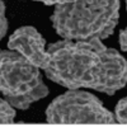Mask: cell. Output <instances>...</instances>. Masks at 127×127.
<instances>
[{
  "mask_svg": "<svg viewBox=\"0 0 127 127\" xmlns=\"http://www.w3.org/2000/svg\"><path fill=\"white\" fill-rule=\"evenodd\" d=\"M8 48L13 50L38 69H42L47 61L46 41L41 33L33 27H20L9 37Z\"/></svg>",
  "mask_w": 127,
  "mask_h": 127,
  "instance_id": "5b68a950",
  "label": "cell"
},
{
  "mask_svg": "<svg viewBox=\"0 0 127 127\" xmlns=\"http://www.w3.org/2000/svg\"><path fill=\"white\" fill-rule=\"evenodd\" d=\"M0 93L14 108L26 111L48 95L37 66L13 50H0Z\"/></svg>",
  "mask_w": 127,
  "mask_h": 127,
  "instance_id": "3957f363",
  "label": "cell"
},
{
  "mask_svg": "<svg viewBox=\"0 0 127 127\" xmlns=\"http://www.w3.org/2000/svg\"><path fill=\"white\" fill-rule=\"evenodd\" d=\"M120 19V0H74L56 4L51 22L64 39H105Z\"/></svg>",
  "mask_w": 127,
  "mask_h": 127,
  "instance_id": "7a4b0ae2",
  "label": "cell"
},
{
  "mask_svg": "<svg viewBox=\"0 0 127 127\" xmlns=\"http://www.w3.org/2000/svg\"><path fill=\"white\" fill-rule=\"evenodd\" d=\"M8 31V19L5 17V4L3 0H0V41L6 34Z\"/></svg>",
  "mask_w": 127,
  "mask_h": 127,
  "instance_id": "ba28073f",
  "label": "cell"
},
{
  "mask_svg": "<svg viewBox=\"0 0 127 127\" xmlns=\"http://www.w3.org/2000/svg\"><path fill=\"white\" fill-rule=\"evenodd\" d=\"M114 117L116 121L122 125H127V97L122 98L114 108Z\"/></svg>",
  "mask_w": 127,
  "mask_h": 127,
  "instance_id": "52a82bcc",
  "label": "cell"
},
{
  "mask_svg": "<svg viewBox=\"0 0 127 127\" xmlns=\"http://www.w3.org/2000/svg\"><path fill=\"white\" fill-rule=\"evenodd\" d=\"M125 1H126V10H127V0H125Z\"/></svg>",
  "mask_w": 127,
  "mask_h": 127,
  "instance_id": "8fae6325",
  "label": "cell"
},
{
  "mask_svg": "<svg viewBox=\"0 0 127 127\" xmlns=\"http://www.w3.org/2000/svg\"><path fill=\"white\" fill-rule=\"evenodd\" d=\"M46 76L67 89H94L112 95L127 84V61L99 38L62 39L47 47Z\"/></svg>",
  "mask_w": 127,
  "mask_h": 127,
  "instance_id": "6da1fadb",
  "label": "cell"
},
{
  "mask_svg": "<svg viewBox=\"0 0 127 127\" xmlns=\"http://www.w3.org/2000/svg\"><path fill=\"white\" fill-rule=\"evenodd\" d=\"M48 123H116V117L95 95L71 89L59 95L46 109Z\"/></svg>",
  "mask_w": 127,
  "mask_h": 127,
  "instance_id": "277c9868",
  "label": "cell"
},
{
  "mask_svg": "<svg viewBox=\"0 0 127 127\" xmlns=\"http://www.w3.org/2000/svg\"><path fill=\"white\" fill-rule=\"evenodd\" d=\"M34 1L43 3L46 5H56V4H62V3H70V1H74V0H34Z\"/></svg>",
  "mask_w": 127,
  "mask_h": 127,
  "instance_id": "30bf717a",
  "label": "cell"
},
{
  "mask_svg": "<svg viewBox=\"0 0 127 127\" xmlns=\"http://www.w3.org/2000/svg\"><path fill=\"white\" fill-rule=\"evenodd\" d=\"M120 46L123 51L127 52V27L120 32Z\"/></svg>",
  "mask_w": 127,
  "mask_h": 127,
  "instance_id": "9c48e42d",
  "label": "cell"
},
{
  "mask_svg": "<svg viewBox=\"0 0 127 127\" xmlns=\"http://www.w3.org/2000/svg\"><path fill=\"white\" fill-rule=\"evenodd\" d=\"M15 118V109L6 100L0 99V123H12Z\"/></svg>",
  "mask_w": 127,
  "mask_h": 127,
  "instance_id": "8992f818",
  "label": "cell"
}]
</instances>
